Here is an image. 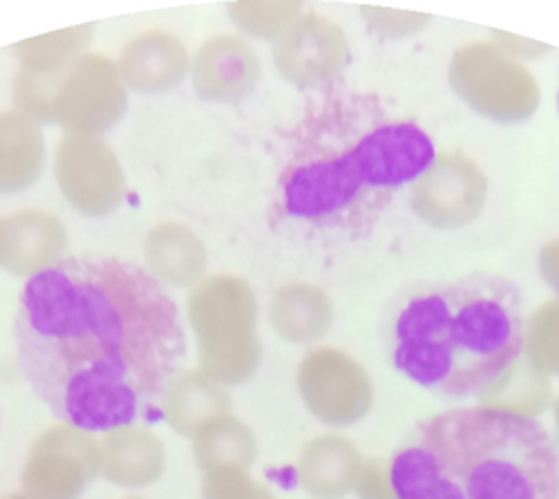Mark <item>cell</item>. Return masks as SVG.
Segmentation results:
<instances>
[{"label": "cell", "mask_w": 559, "mask_h": 499, "mask_svg": "<svg viewBox=\"0 0 559 499\" xmlns=\"http://www.w3.org/2000/svg\"><path fill=\"white\" fill-rule=\"evenodd\" d=\"M108 262L59 264L34 278L16 321L32 392L83 432L164 417L186 352L179 316L155 281L115 262L106 283Z\"/></svg>", "instance_id": "obj_1"}, {"label": "cell", "mask_w": 559, "mask_h": 499, "mask_svg": "<svg viewBox=\"0 0 559 499\" xmlns=\"http://www.w3.org/2000/svg\"><path fill=\"white\" fill-rule=\"evenodd\" d=\"M435 157L421 126L394 117L374 95L330 87L294 132L280 193L296 219L362 231Z\"/></svg>", "instance_id": "obj_2"}, {"label": "cell", "mask_w": 559, "mask_h": 499, "mask_svg": "<svg viewBox=\"0 0 559 499\" xmlns=\"http://www.w3.org/2000/svg\"><path fill=\"white\" fill-rule=\"evenodd\" d=\"M524 296L518 283L473 274L414 287L385 316L392 368L445 403L501 392L524 358Z\"/></svg>", "instance_id": "obj_3"}, {"label": "cell", "mask_w": 559, "mask_h": 499, "mask_svg": "<svg viewBox=\"0 0 559 499\" xmlns=\"http://www.w3.org/2000/svg\"><path fill=\"white\" fill-rule=\"evenodd\" d=\"M388 484L394 499H559V441L512 407L461 405L399 441Z\"/></svg>", "instance_id": "obj_4"}, {"label": "cell", "mask_w": 559, "mask_h": 499, "mask_svg": "<svg viewBox=\"0 0 559 499\" xmlns=\"http://www.w3.org/2000/svg\"><path fill=\"white\" fill-rule=\"evenodd\" d=\"M189 323L211 377L236 381L251 372L260 356L258 298L245 278L206 276L189 294Z\"/></svg>", "instance_id": "obj_5"}, {"label": "cell", "mask_w": 559, "mask_h": 499, "mask_svg": "<svg viewBox=\"0 0 559 499\" xmlns=\"http://www.w3.org/2000/svg\"><path fill=\"white\" fill-rule=\"evenodd\" d=\"M448 81L465 106L495 123H524L539 106L535 76L488 40L459 48L450 61Z\"/></svg>", "instance_id": "obj_6"}, {"label": "cell", "mask_w": 559, "mask_h": 499, "mask_svg": "<svg viewBox=\"0 0 559 499\" xmlns=\"http://www.w3.org/2000/svg\"><path fill=\"white\" fill-rule=\"evenodd\" d=\"M412 213L435 231H459L471 226L486 209L488 177L463 153L437 155L409 189Z\"/></svg>", "instance_id": "obj_7"}, {"label": "cell", "mask_w": 559, "mask_h": 499, "mask_svg": "<svg viewBox=\"0 0 559 499\" xmlns=\"http://www.w3.org/2000/svg\"><path fill=\"white\" fill-rule=\"evenodd\" d=\"M128 110L117 61L87 52L61 76L55 123L72 138H104Z\"/></svg>", "instance_id": "obj_8"}, {"label": "cell", "mask_w": 559, "mask_h": 499, "mask_svg": "<svg viewBox=\"0 0 559 499\" xmlns=\"http://www.w3.org/2000/svg\"><path fill=\"white\" fill-rule=\"evenodd\" d=\"M55 177L66 202L85 217L112 215L128 195V179L104 138L66 134L57 146Z\"/></svg>", "instance_id": "obj_9"}, {"label": "cell", "mask_w": 559, "mask_h": 499, "mask_svg": "<svg viewBox=\"0 0 559 499\" xmlns=\"http://www.w3.org/2000/svg\"><path fill=\"white\" fill-rule=\"evenodd\" d=\"M273 66L300 90H330L352 61L345 29L318 14H305L273 43Z\"/></svg>", "instance_id": "obj_10"}, {"label": "cell", "mask_w": 559, "mask_h": 499, "mask_svg": "<svg viewBox=\"0 0 559 499\" xmlns=\"http://www.w3.org/2000/svg\"><path fill=\"white\" fill-rule=\"evenodd\" d=\"M189 74L200 99L236 106L255 93L262 63L245 36L219 34L200 45Z\"/></svg>", "instance_id": "obj_11"}, {"label": "cell", "mask_w": 559, "mask_h": 499, "mask_svg": "<svg viewBox=\"0 0 559 499\" xmlns=\"http://www.w3.org/2000/svg\"><path fill=\"white\" fill-rule=\"evenodd\" d=\"M300 385L311 411L332 424L365 415L369 383L356 363L338 349H318L300 368Z\"/></svg>", "instance_id": "obj_12"}, {"label": "cell", "mask_w": 559, "mask_h": 499, "mask_svg": "<svg viewBox=\"0 0 559 499\" xmlns=\"http://www.w3.org/2000/svg\"><path fill=\"white\" fill-rule=\"evenodd\" d=\"M68 251V229L50 211L23 209L3 219V249L0 269L34 281L57 269Z\"/></svg>", "instance_id": "obj_13"}, {"label": "cell", "mask_w": 559, "mask_h": 499, "mask_svg": "<svg viewBox=\"0 0 559 499\" xmlns=\"http://www.w3.org/2000/svg\"><path fill=\"white\" fill-rule=\"evenodd\" d=\"M117 68L128 93L166 95L191 72V55L175 34L148 29L123 45Z\"/></svg>", "instance_id": "obj_14"}, {"label": "cell", "mask_w": 559, "mask_h": 499, "mask_svg": "<svg viewBox=\"0 0 559 499\" xmlns=\"http://www.w3.org/2000/svg\"><path fill=\"white\" fill-rule=\"evenodd\" d=\"M148 276L164 287L195 289L209 271V253L200 236L181 222H159L144 242Z\"/></svg>", "instance_id": "obj_15"}, {"label": "cell", "mask_w": 559, "mask_h": 499, "mask_svg": "<svg viewBox=\"0 0 559 499\" xmlns=\"http://www.w3.org/2000/svg\"><path fill=\"white\" fill-rule=\"evenodd\" d=\"M90 432L66 426L43 441L29 471V484L40 497H68L92 473L95 460L90 450Z\"/></svg>", "instance_id": "obj_16"}, {"label": "cell", "mask_w": 559, "mask_h": 499, "mask_svg": "<svg viewBox=\"0 0 559 499\" xmlns=\"http://www.w3.org/2000/svg\"><path fill=\"white\" fill-rule=\"evenodd\" d=\"M48 162L43 126L8 110L0 112V195L32 189Z\"/></svg>", "instance_id": "obj_17"}, {"label": "cell", "mask_w": 559, "mask_h": 499, "mask_svg": "<svg viewBox=\"0 0 559 499\" xmlns=\"http://www.w3.org/2000/svg\"><path fill=\"white\" fill-rule=\"evenodd\" d=\"M269 321L289 343H313L334 323V300L318 285L289 283L273 294Z\"/></svg>", "instance_id": "obj_18"}, {"label": "cell", "mask_w": 559, "mask_h": 499, "mask_svg": "<svg viewBox=\"0 0 559 499\" xmlns=\"http://www.w3.org/2000/svg\"><path fill=\"white\" fill-rule=\"evenodd\" d=\"M92 40H95V23H81L19 40L12 45V52L19 66L25 70L61 74L76 59L87 55Z\"/></svg>", "instance_id": "obj_19"}, {"label": "cell", "mask_w": 559, "mask_h": 499, "mask_svg": "<svg viewBox=\"0 0 559 499\" xmlns=\"http://www.w3.org/2000/svg\"><path fill=\"white\" fill-rule=\"evenodd\" d=\"M106 468L117 484H148L162 471V448L142 428H117L108 432Z\"/></svg>", "instance_id": "obj_20"}, {"label": "cell", "mask_w": 559, "mask_h": 499, "mask_svg": "<svg viewBox=\"0 0 559 499\" xmlns=\"http://www.w3.org/2000/svg\"><path fill=\"white\" fill-rule=\"evenodd\" d=\"M224 407V399L202 379L177 377L164 396V419L175 426V430L193 432L204 428L215 413Z\"/></svg>", "instance_id": "obj_21"}, {"label": "cell", "mask_w": 559, "mask_h": 499, "mask_svg": "<svg viewBox=\"0 0 559 499\" xmlns=\"http://www.w3.org/2000/svg\"><path fill=\"white\" fill-rule=\"evenodd\" d=\"M226 12L245 36L269 40L271 45L305 16L302 3L296 0H233Z\"/></svg>", "instance_id": "obj_22"}, {"label": "cell", "mask_w": 559, "mask_h": 499, "mask_svg": "<svg viewBox=\"0 0 559 499\" xmlns=\"http://www.w3.org/2000/svg\"><path fill=\"white\" fill-rule=\"evenodd\" d=\"M356 455L343 439H320L305 458L302 475L320 492H338L354 477Z\"/></svg>", "instance_id": "obj_23"}, {"label": "cell", "mask_w": 559, "mask_h": 499, "mask_svg": "<svg viewBox=\"0 0 559 499\" xmlns=\"http://www.w3.org/2000/svg\"><path fill=\"white\" fill-rule=\"evenodd\" d=\"M61 76L63 72L50 74V72H34V70L19 68L12 79L14 112L27 117L38 126L55 123Z\"/></svg>", "instance_id": "obj_24"}, {"label": "cell", "mask_w": 559, "mask_h": 499, "mask_svg": "<svg viewBox=\"0 0 559 499\" xmlns=\"http://www.w3.org/2000/svg\"><path fill=\"white\" fill-rule=\"evenodd\" d=\"M524 356L559 372V298L539 307L526 321Z\"/></svg>", "instance_id": "obj_25"}, {"label": "cell", "mask_w": 559, "mask_h": 499, "mask_svg": "<svg viewBox=\"0 0 559 499\" xmlns=\"http://www.w3.org/2000/svg\"><path fill=\"white\" fill-rule=\"evenodd\" d=\"M200 458L204 464H242L251 458V439L238 424L215 426L200 445Z\"/></svg>", "instance_id": "obj_26"}, {"label": "cell", "mask_w": 559, "mask_h": 499, "mask_svg": "<svg viewBox=\"0 0 559 499\" xmlns=\"http://www.w3.org/2000/svg\"><path fill=\"white\" fill-rule=\"evenodd\" d=\"M360 14L371 29L388 40L409 38L418 32H424L432 21L428 14L403 12V10L379 8V5H362Z\"/></svg>", "instance_id": "obj_27"}, {"label": "cell", "mask_w": 559, "mask_h": 499, "mask_svg": "<svg viewBox=\"0 0 559 499\" xmlns=\"http://www.w3.org/2000/svg\"><path fill=\"white\" fill-rule=\"evenodd\" d=\"M490 34H492L490 43H495L503 55H508L515 61H531V59H539V57L552 52L550 45L533 40V38H522L518 34H508V32H499V29H490Z\"/></svg>", "instance_id": "obj_28"}, {"label": "cell", "mask_w": 559, "mask_h": 499, "mask_svg": "<svg viewBox=\"0 0 559 499\" xmlns=\"http://www.w3.org/2000/svg\"><path fill=\"white\" fill-rule=\"evenodd\" d=\"M537 264H539V274L546 281V285L555 292V296L559 298V238L546 242L539 249L537 256Z\"/></svg>", "instance_id": "obj_29"}, {"label": "cell", "mask_w": 559, "mask_h": 499, "mask_svg": "<svg viewBox=\"0 0 559 499\" xmlns=\"http://www.w3.org/2000/svg\"><path fill=\"white\" fill-rule=\"evenodd\" d=\"M0 249H3V217H0Z\"/></svg>", "instance_id": "obj_30"}, {"label": "cell", "mask_w": 559, "mask_h": 499, "mask_svg": "<svg viewBox=\"0 0 559 499\" xmlns=\"http://www.w3.org/2000/svg\"><path fill=\"white\" fill-rule=\"evenodd\" d=\"M557 424H559V405H557Z\"/></svg>", "instance_id": "obj_31"}, {"label": "cell", "mask_w": 559, "mask_h": 499, "mask_svg": "<svg viewBox=\"0 0 559 499\" xmlns=\"http://www.w3.org/2000/svg\"><path fill=\"white\" fill-rule=\"evenodd\" d=\"M557 106H559V95H557Z\"/></svg>", "instance_id": "obj_32"}]
</instances>
